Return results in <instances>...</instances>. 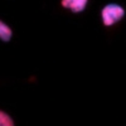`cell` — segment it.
<instances>
[{"instance_id": "6da1fadb", "label": "cell", "mask_w": 126, "mask_h": 126, "mask_svg": "<svg viewBox=\"0 0 126 126\" xmlns=\"http://www.w3.org/2000/svg\"><path fill=\"white\" fill-rule=\"evenodd\" d=\"M125 15V9L119 4H107L101 10L102 22L106 27H111L115 23L120 22Z\"/></svg>"}, {"instance_id": "7a4b0ae2", "label": "cell", "mask_w": 126, "mask_h": 126, "mask_svg": "<svg viewBox=\"0 0 126 126\" xmlns=\"http://www.w3.org/2000/svg\"><path fill=\"white\" fill-rule=\"evenodd\" d=\"M88 0H61V5L72 13H81L86 9Z\"/></svg>"}, {"instance_id": "3957f363", "label": "cell", "mask_w": 126, "mask_h": 126, "mask_svg": "<svg viewBox=\"0 0 126 126\" xmlns=\"http://www.w3.org/2000/svg\"><path fill=\"white\" fill-rule=\"evenodd\" d=\"M12 35H13V32L9 28V25L0 20V39L4 42H9L12 39Z\"/></svg>"}, {"instance_id": "277c9868", "label": "cell", "mask_w": 126, "mask_h": 126, "mask_svg": "<svg viewBox=\"0 0 126 126\" xmlns=\"http://www.w3.org/2000/svg\"><path fill=\"white\" fill-rule=\"evenodd\" d=\"M0 126H14V121L8 113L0 111Z\"/></svg>"}]
</instances>
